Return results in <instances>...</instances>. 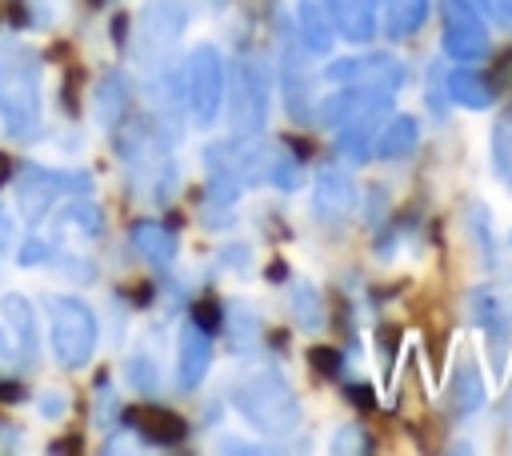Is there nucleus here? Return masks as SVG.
Here are the masks:
<instances>
[{
	"label": "nucleus",
	"instance_id": "6e6552de",
	"mask_svg": "<svg viewBox=\"0 0 512 456\" xmlns=\"http://www.w3.org/2000/svg\"><path fill=\"white\" fill-rule=\"evenodd\" d=\"M224 84H228V72H224L220 52L212 44L192 48L188 52V108H192L196 124H212L220 116Z\"/></svg>",
	"mask_w": 512,
	"mask_h": 456
},
{
	"label": "nucleus",
	"instance_id": "412c9836",
	"mask_svg": "<svg viewBox=\"0 0 512 456\" xmlns=\"http://www.w3.org/2000/svg\"><path fill=\"white\" fill-rule=\"evenodd\" d=\"M384 4V32L392 40H408L428 20V0H380Z\"/></svg>",
	"mask_w": 512,
	"mask_h": 456
},
{
	"label": "nucleus",
	"instance_id": "f704fd0d",
	"mask_svg": "<svg viewBox=\"0 0 512 456\" xmlns=\"http://www.w3.org/2000/svg\"><path fill=\"white\" fill-rule=\"evenodd\" d=\"M264 280H268V284H284V280H288V264H284V260H268Z\"/></svg>",
	"mask_w": 512,
	"mask_h": 456
},
{
	"label": "nucleus",
	"instance_id": "423d86ee",
	"mask_svg": "<svg viewBox=\"0 0 512 456\" xmlns=\"http://www.w3.org/2000/svg\"><path fill=\"white\" fill-rule=\"evenodd\" d=\"M440 20H444L440 44L448 60L476 64L488 56V24L472 0H440Z\"/></svg>",
	"mask_w": 512,
	"mask_h": 456
},
{
	"label": "nucleus",
	"instance_id": "7c9ffc66",
	"mask_svg": "<svg viewBox=\"0 0 512 456\" xmlns=\"http://www.w3.org/2000/svg\"><path fill=\"white\" fill-rule=\"evenodd\" d=\"M484 4H488V16H492L500 28L512 32V0H484Z\"/></svg>",
	"mask_w": 512,
	"mask_h": 456
},
{
	"label": "nucleus",
	"instance_id": "ea45409f",
	"mask_svg": "<svg viewBox=\"0 0 512 456\" xmlns=\"http://www.w3.org/2000/svg\"><path fill=\"white\" fill-rule=\"evenodd\" d=\"M508 244H512V232H508Z\"/></svg>",
	"mask_w": 512,
	"mask_h": 456
},
{
	"label": "nucleus",
	"instance_id": "39448f33",
	"mask_svg": "<svg viewBox=\"0 0 512 456\" xmlns=\"http://www.w3.org/2000/svg\"><path fill=\"white\" fill-rule=\"evenodd\" d=\"M96 340H100V328L84 300L48 296V344L64 368H84L96 352Z\"/></svg>",
	"mask_w": 512,
	"mask_h": 456
},
{
	"label": "nucleus",
	"instance_id": "6ab92c4d",
	"mask_svg": "<svg viewBox=\"0 0 512 456\" xmlns=\"http://www.w3.org/2000/svg\"><path fill=\"white\" fill-rule=\"evenodd\" d=\"M128 240H132V252H136L144 264H152V268H168L172 256H176V236H172V228H164V224H156V220H136L132 232H128Z\"/></svg>",
	"mask_w": 512,
	"mask_h": 456
},
{
	"label": "nucleus",
	"instance_id": "a211bd4d",
	"mask_svg": "<svg viewBox=\"0 0 512 456\" xmlns=\"http://www.w3.org/2000/svg\"><path fill=\"white\" fill-rule=\"evenodd\" d=\"M328 16L332 28L352 44H368L376 36V0H332Z\"/></svg>",
	"mask_w": 512,
	"mask_h": 456
},
{
	"label": "nucleus",
	"instance_id": "9b49d317",
	"mask_svg": "<svg viewBox=\"0 0 512 456\" xmlns=\"http://www.w3.org/2000/svg\"><path fill=\"white\" fill-rule=\"evenodd\" d=\"M184 0H148L144 4V16H140V40L148 48V56H164L180 32H184Z\"/></svg>",
	"mask_w": 512,
	"mask_h": 456
},
{
	"label": "nucleus",
	"instance_id": "dca6fc26",
	"mask_svg": "<svg viewBox=\"0 0 512 456\" xmlns=\"http://www.w3.org/2000/svg\"><path fill=\"white\" fill-rule=\"evenodd\" d=\"M496 88H500V84H496V76H488V72H480V68H472V64L452 68V72H448V80H444L448 100H452V104H460V108H492Z\"/></svg>",
	"mask_w": 512,
	"mask_h": 456
},
{
	"label": "nucleus",
	"instance_id": "4be33fe9",
	"mask_svg": "<svg viewBox=\"0 0 512 456\" xmlns=\"http://www.w3.org/2000/svg\"><path fill=\"white\" fill-rule=\"evenodd\" d=\"M416 140H420V124L400 112V116H392V120L380 128V136H376V156H380V160H400V156H408V152L416 148Z\"/></svg>",
	"mask_w": 512,
	"mask_h": 456
},
{
	"label": "nucleus",
	"instance_id": "a878e982",
	"mask_svg": "<svg viewBox=\"0 0 512 456\" xmlns=\"http://www.w3.org/2000/svg\"><path fill=\"white\" fill-rule=\"evenodd\" d=\"M308 364H312V372H320V376H336L340 372V348H332V344H308Z\"/></svg>",
	"mask_w": 512,
	"mask_h": 456
},
{
	"label": "nucleus",
	"instance_id": "c756f323",
	"mask_svg": "<svg viewBox=\"0 0 512 456\" xmlns=\"http://www.w3.org/2000/svg\"><path fill=\"white\" fill-rule=\"evenodd\" d=\"M40 416L44 420H60L64 416V392H44L40 396Z\"/></svg>",
	"mask_w": 512,
	"mask_h": 456
},
{
	"label": "nucleus",
	"instance_id": "473e14b6",
	"mask_svg": "<svg viewBox=\"0 0 512 456\" xmlns=\"http://www.w3.org/2000/svg\"><path fill=\"white\" fill-rule=\"evenodd\" d=\"M376 336H380V348H384V360L392 364V348H396V336H400V328H396V324H384V328H380Z\"/></svg>",
	"mask_w": 512,
	"mask_h": 456
},
{
	"label": "nucleus",
	"instance_id": "c9c22d12",
	"mask_svg": "<svg viewBox=\"0 0 512 456\" xmlns=\"http://www.w3.org/2000/svg\"><path fill=\"white\" fill-rule=\"evenodd\" d=\"M8 180H16V160H12L8 152H0V188H4Z\"/></svg>",
	"mask_w": 512,
	"mask_h": 456
},
{
	"label": "nucleus",
	"instance_id": "393cba45",
	"mask_svg": "<svg viewBox=\"0 0 512 456\" xmlns=\"http://www.w3.org/2000/svg\"><path fill=\"white\" fill-rule=\"evenodd\" d=\"M128 384L136 392H152L156 388V364L144 356V352H132L128 356Z\"/></svg>",
	"mask_w": 512,
	"mask_h": 456
},
{
	"label": "nucleus",
	"instance_id": "0eeeda50",
	"mask_svg": "<svg viewBox=\"0 0 512 456\" xmlns=\"http://www.w3.org/2000/svg\"><path fill=\"white\" fill-rule=\"evenodd\" d=\"M404 64L388 52H360L348 60H336L324 68V80L340 84V88H364V92H384L396 96L404 88Z\"/></svg>",
	"mask_w": 512,
	"mask_h": 456
},
{
	"label": "nucleus",
	"instance_id": "bb28decb",
	"mask_svg": "<svg viewBox=\"0 0 512 456\" xmlns=\"http://www.w3.org/2000/svg\"><path fill=\"white\" fill-rule=\"evenodd\" d=\"M60 220L72 224V228H84V232H96V228H100V212H96V204H68V212H64Z\"/></svg>",
	"mask_w": 512,
	"mask_h": 456
},
{
	"label": "nucleus",
	"instance_id": "7ed1b4c3",
	"mask_svg": "<svg viewBox=\"0 0 512 456\" xmlns=\"http://www.w3.org/2000/svg\"><path fill=\"white\" fill-rule=\"evenodd\" d=\"M392 112V96L384 92H364V88H336L332 96L320 100L316 116L336 132L340 152L348 160H368L372 156V132L380 124V116Z\"/></svg>",
	"mask_w": 512,
	"mask_h": 456
},
{
	"label": "nucleus",
	"instance_id": "1a4fd4ad",
	"mask_svg": "<svg viewBox=\"0 0 512 456\" xmlns=\"http://www.w3.org/2000/svg\"><path fill=\"white\" fill-rule=\"evenodd\" d=\"M60 188H72V192H88V180L84 176H64V172H48V168H36L28 164L24 168V180H16V208L28 224H36L40 216H48L52 200Z\"/></svg>",
	"mask_w": 512,
	"mask_h": 456
},
{
	"label": "nucleus",
	"instance_id": "f8f14e48",
	"mask_svg": "<svg viewBox=\"0 0 512 456\" xmlns=\"http://www.w3.org/2000/svg\"><path fill=\"white\" fill-rule=\"evenodd\" d=\"M208 364H212V332L188 320L176 340V388L180 392L200 388V380L208 376Z\"/></svg>",
	"mask_w": 512,
	"mask_h": 456
},
{
	"label": "nucleus",
	"instance_id": "72a5a7b5",
	"mask_svg": "<svg viewBox=\"0 0 512 456\" xmlns=\"http://www.w3.org/2000/svg\"><path fill=\"white\" fill-rule=\"evenodd\" d=\"M76 80H80V72L72 68V72H68V84H64V112H68V116H76Z\"/></svg>",
	"mask_w": 512,
	"mask_h": 456
},
{
	"label": "nucleus",
	"instance_id": "58836bf2",
	"mask_svg": "<svg viewBox=\"0 0 512 456\" xmlns=\"http://www.w3.org/2000/svg\"><path fill=\"white\" fill-rule=\"evenodd\" d=\"M12 396H20V388L16 384H0V400H12Z\"/></svg>",
	"mask_w": 512,
	"mask_h": 456
},
{
	"label": "nucleus",
	"instance_id": "cd10ccee",
	"mask_svg": "<svg viewBox=\"0 0 512 456\" xmlns=\"http://www.w3.org/2000/svg\"><path fill=\"white\" fill-rule=\"evenodd\" d=\"M220 320H224V312H220V304H216V300H208V296H204V300H196V304H192V324H200L204 332H216V328H220Z\"/></svg>",
	"mask_w": 512,
	"mask_h": 456
},
{
	"label": "nucleus",
	"instance_id": "ddd939ff",
	"mask_svg": "<svg viewBox=\"0 0 512 456\" xmlns=\"http://www.w3.org/2000/svg\"><path fill=\"white\" fill-rule=\"evenodd\" d=\"M296 44L308 52V56H328L332 44H336V28H332V16L320 0H300L296 4Z\"/></svg>",
	"mask_w": 512,
	"mask_h": 456
},
{
	"label": "nucleus",
	"instance_id": "4c0bfd02",
	"mask_svg": "<svg viewBox=\"0 0 512 456\" xmlns=\"http://www.w3.org/2000/svg\"><path fill=\"white\" fill-rule=\"evenodd\" d=\"M124 28H128V16H112V36L124 40Z\"/></svg>",
	"mask_w": 512,
	"mask_h": 456
},
{
	"label": "nucleus",
	"instance_id": "f257e3e1",
	"mask_svg": "<svg viewBox=\"0 0 512 456\" xmlns=\"http://www.w3.org/2000/svg\"><path fill=\"white\" fill-rule=\"evenodd\" d=\"M232 408L264 436H288L300 424L296 388L276 368H248L232 380Z\"/></svg>",
	"mask_w": 512,
	"mask_h": 456
},
{
	"label": "nucleus",
	"instance_id": "2f4dec72",
	"mask_svg": "<svg viewBox=\"0 0 512 456\" xmlns=\"http://www.w3.org/2000/svg\"><path fill=\"white\" fill-rule=\"evenodd\" d=\"M44 256H48V244H40V240H28V244L20 248V256H16V260H20V264H36V260H44Z\"/></svg>",
	"mask_w": 512,
	"mask_h": 456
},
{
	"label": "nucleus",
	"instance_id": "2eb2a0df",
	"mask_svg": "<svg viewBox=\"0 0 512 456\" xmlns=\"http://www.w3.org/2000/svg\"><path fill=\"white\" fill-rule=\"evenodd\" d=\"M124 420L152 444H180L188 436V424L184 416H176L172 408H160V404H136L124 412Z\"/></svg>",
	"mask_w": 512,
	"mask_h": 456
},
{
	"label": "nucleus",
	"instance_id": "f03ea898",
	"mask_svg": "<svg viewBox=\"0 0 512 456\" xmlns=\"http://www.w3.org/2000/svg\"><path fill=\"white\" fill-rule=\"evenodd\" d=\"M0 116L8 136H40V60L16 40H0Z\"/></svg>",
	"mask_w": 512,
	"mask_h": 456
},
{
	"label": "nucleus",
	"instance_id": "aec40b11",
	"mask_svg": "<svg viewBox=\"0 0 512 456\" xmlns=\"http://www.w3.org/2000/svg\"><path fill=\"white\" fill-rule=\"evenodd\" d=\"M448 400H452V412H456V416H472V412H480V404H484V380H480L472 356H460V364H456V372H452Z\"/></svg>",
	"mask_w": 512,
	"mask_h": 456
},
{
	"label": "nucleus",
	"instance_id": "9d476101",
	"mask_svg": "<svg viewBox=\"0 0 512 456\" xmlns=\"http://www.w3.org/2000/svg\"><path fill=\"white\" fill-rule=\"evenodd\" d=\"M352 208H356V184L348 180V172L336 168V164H320L316 180H312V212H316V220L336 224Z\"/></svg>",
	"mask_w": 512,
	"mask_h": 456
},
{
	"label": "nucleus",
	"instance_id": "f3484780",
	"mask_svg": "<svg viewBox=\"0 0 512 456\" xmlns=\"http://www.w3.org/2000/svg\"><path fill=\"white\" fill-rule=\"evenodd\" d=\"M0 316H4L12 348H20V356L32 360L36 356V312H32V304L20 292H4L0 296Z\"/></svg>",
	"mask_w": 512,
	"mask_h": 456
},
{
	"label": "nucleus",
	"instance_id": "4468645a",
	"mask_svg": "<svg viewBox=\"0 0 512 456\" xmlns=\"http://www.w3.org/2000/svg\"><path fill=\"white\" fill-rule=\"evenodd\" d=\"M296 56H300V48H296V44H284V52H280V88H284V108H288V116H292L296 124H304V120L316 116V112H312V76L296 68Z\"/></svg>",
	"mask_w": 512,
	"mask_h": 456
},
{
	"label": "nucleus",
	"instance_id": "20e7f679",
	"mask_svg": "<svg viewBox=\"0 0 512 456\" xmlns=\"http://www.w3.org/2000/svg\"><path fill=\"white\" fill-rule=\"evenodd\" d=\"M228 92V120L236 136H256L268 124V108H272V72L260 56L244 52L232 64V80L224 84Z\"/></svg>",
	"mask_w": 512,
	"mask_h": 456
},
{
	"label": "nucleus",
	"instance_id": "e433bc0d",
	"mask_svg": "<svg viewBox=\"0 0 512 456\" xmlns=\"http://www.w3.org/2000/svg\"><path fill=\"white\" fill-rule=\"evenodd\" d=\"M48 448H52V452H72V448H80V436H72V440H52Z\"/></svg>",
	"mask_w": 512,
	"mask_h": 456
},
{
	"label": "nucleus",
	"instance_id": "5701e85b",
	"mask_svg": "<svg viewBox=\"0 0 512 456\" xmlns=\"http://www.w3.org/2000/svg\"><path fill=\"white\" fill-rule=\"evenodd\" d=\"M492 168L512 188V104L500 108V116L492 124Z\"/></svg>",
	"mask_w": 512,
	"mask_h": 456
},
{
	"label": "nucleus",
	"instance_id": "c85d7f7f",
	"mask_svg": "<svg viewBox=\"0 0 512 456\" xmlns=\"http://www.w3.org/2000/svg\"><path fill=\"white\" fill-rule=\"evenodd\" d=\"M344 396H348L356 408H376V392H372V384H348Z\"/></svg>",
	"mask_w": 512,
	"mask_h": 456
},
{
	"label": "nucleus",
	"instance_id": "b1692460",
	"mask_svg": "<svg viewBox=\"0 0 512 456\" xmlns=\"http://www.w3.org/2000/svg\"><path fill=\"white\" fill-rule=\"evenodd\" d=\"M288 304H292V316H296V324H300V328L316 332V328L324 324V312H320V292H316L312 284H292Z\"/></svg>",
	"mask_w": 512,
	"mask_h": 456
}]
</instances>
